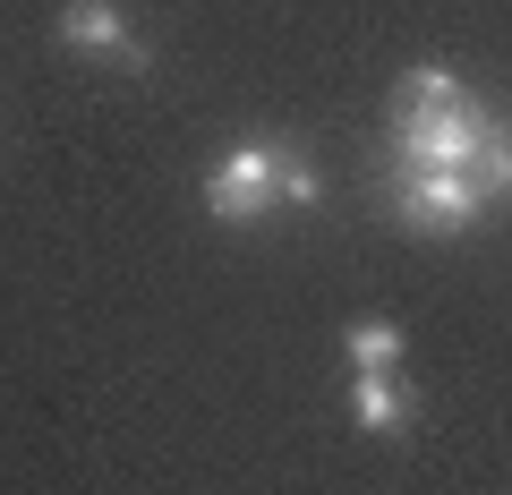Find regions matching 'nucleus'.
<instances>
[{"label":"nucleus","mask_w":512,"mask_h":495,"mask_svg":"<svg viewBox=\"0 0 512 495\" xmlns=\"http://www.w3.org/2000/svg\"><path fill=\"white\" fill-rule=\"evenodd\" d=\"M376 205L410 239H470L495 222V205L478 197L470 171H419V163H376Z\"/></svg>","instance_id":"f03ea898"},{"label":"nucleus","mask_w":512,"mask_h":495,"mask_svg":"<svg viewBox=\"0 0 512 495\" xmlns=\"http://www.w3.org/2000/svg\"><path fill=\"white\" fill-rule=\"evenodd\" d=\"M470 180H478V197H487L495 214H504V205H512V120H495V129H487V146H478Z\"/></svg>","instance_id":"6e6552de"},{"label":"nucleus","mask_w":512,"mask_h":495,"mask_svg":"<svg viewBox=\"0 0 512 495\" xmlns=\"http://www.w3.org/2000/svg\"><path fill=\"white\" fill-rule=\"evenodd\" d=\"M52 43L69 60H86V69H120V77H146L154 69L146 26H137V9H120V0H60Z\"/></svg>","instance_id":"20e7f679"},{"label":"nucleus","mask_w":512,"mask_h":495,"mask_svg":"<svg viewBox=\"0 0 512 495\" xmlns=\"http://www.w3.org/2000/svg\"><path fill=\"white\" fill-rule=\"evenodd\" d=\"M342 359L350 367H402L410 359V333L393 325V316H359V325L342 333Z\"/></svg>","instance_id":"0eeeda50"},{"label":"nucleus","mask_w":512,"mask_h":495,"mask_svg":"<svg viewBox=\"0 0 512 495\" xmlns=\"http://www.w3.org/2000/svg\"><path fill=\"white\" fill-rule=\"evenodd\" d=\"M504 120V111L487 103V94H470V103L453 111H427V120H384V146L376 163H419V171H470L478 146H487V129Z\"/></svg>","instance_id":"7ed1b4c3"},{"label":"nucleus","mask_w":512,"mask_h":495,"mask_svg":"<svg viewBox=\"0 0 512 495\" xmlns=\"http://www.w3.org/2000/svg\"><path fill=\"white\" fill-rule=\"evenodd\" d=\"M470 94H478V86H461L453 69L419 60V69L393 77V94H384V120H427V111H453V103H470Z\"/></svg>","instance_id":"423d86ee"},{"label":"nucleus","mask_w":512,"mask_h":495,"mask_svg":"<svg viewBox=\"0 0 512 495\" xmlns=\"http://www.w3.org/2000/svg\"><path fill=\"white\" fill-rule=\"evenodd\" d=\"M342 410H350V427H359V436H376V444H402L410 427H419V385H410L402 367H350Z\"/></svg>","instance_id":"39448f33"},{"label":"nucleus","mask_w":512,"mask_h":495,"mask_svg":"<svg viewBox=\"0 0 512 495\" xmlns=\"http://www.w3.org/2000/svg\"><path fill=\"white\" fill-rule=\"evenodd\" d=\"M197 197H205V214H214L222 231H256V222H274V214L325 205V180H316V163L291 137H248V146H231L197 180Z\"/></svg>","instance_id":"f257e3e1"}]
</instances>
